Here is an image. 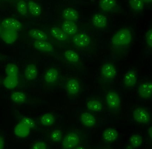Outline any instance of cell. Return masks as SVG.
<instances>
[{"label":"cell","instance_id":"b9f144b4","mask_svg":"<svg viewBox=\"0 0 152 149\" xmlns=\"http://www.w3.org/2000/svg\"><path fill=\"white\" fill-rule=\"evenodd\" d=\"M2 30H1V27L0 26V36H1V34Z\"/></svg>","mask_w":152,"mask_h":149},{"label":"cell","instance_id":"9c48e42d","mask_svg":"<svg viewBox=\"0 0 152 149\" xmlns=\"http://www.w3.org/2000/svg\"><path fill=\"white\" fill-rule=\"evenodd\" d=\"M137 94L142 99H148L152 96V82L142 83L137 90Z\"/></svg>","mask_w":152,"mask_h":149},{"label":"cell","instance_id":"8992f818","mask_svg":"<svg viewBox=\"0 0 152 149\" xmlns=\"http://www.w3.org/2000/svg\"><path fill=\"white\" fill-rule=\"evenodd\" d=\"M137 73L136 71L133 69L129 70L123 78V83L126 88H132L136 84L137 82Z\"/></svg>","mask_w":152,"mask_h":149},{"label":"cell","instance_id":"4dcf8cb0","mask_svg":"<svg viewBox=\"0 0 152 149\" xmlns=\"http://www.w3.org/2000/svg\"><path fill=\"white\" fill-rule=\"evenodd\" d=\"M129 142L134 148L140 147L143 143V138L138 134H134L129 138Z\"/></svg>","mask_w":152,"mask_h":149},{"label":"cell","instance_id":"1f68e13d","mask_svg":"<svg viewBox=\"0 0 152 149\" xmlns=\"http://www.w3.org/2000/svg\"><path fill=\"white\" fill-rule=\"evenodd\" d=\"M17 10L20 14L21 15H26L28 13V5L24 0H20L17 4Z\"/></svg>","mask_w":152,"mask_h":149},{"label":"cell","instance_id":"e0dca14e","mask_svg":"<svg viewBox=\"0 0 152 149\" xmlns=\"http://www.w3.org/2000/svg\"><path fill=\"white\" fill-rule=\"evenodd\" d=\"M100 9L104 12H110L114 9L117 5V0H99Z\"/></svg>","mask_w":152,"mask_h":149},{"label":"cell","instance_id":"4316f807","mask_svg":"<svg viewBox=\"0 0 152 149\" xmlns=\"http://www.w3.org/2000/svg\"><path fill=\"white\" fill-rule=\"evenodd\" d=\"M86 106L89 110L94 112H100L103 109L102 104L98 100H89L87 103Z\"/></svg>","mask_w":152,"mask_h":149},{"label":"cell","instance_id":"5b68a950","mask_svg":"<svg viewBox=\"0 0 152 149\" xmlns=\"http://www.w3.org/2000/svg\"><path fill=\"white\" fill-rule=\"evenodd\" d=\"M1 27L3 29L19 31L22 29V23L16 19L7 18L2 20Z\"/></svg>","mask_w":152,"mask_h":149},{"label":"cell","instance_id":"f546056e","mask_svg":"<svg viewBox=\"0 0 152 149\" xmlns=\"http://www.w3.org/2000/svg\"><path fill=\"white\" fill-rule=\"evenodd\" d=\"M40 121L43 125L50 126L52 125L55 122V118L53 114L46 113L41 117Z\"/></svg>","mask_w":152,"mask_h":149},{"label":"cell","instance_id":"60d3db41","mask_svg":"<svg viewBox=\"0 0 152 149\" xmlns=\"http://www.w3.org/2000/svg\"><path fill=\"white\" fill-rule=\"evenodd\" d=\"M76 149H84V148H83V147H81V146H80V147H77V148H76Z\"/></svg>","mask_w":152,"mask_h":149},{"label":"cell","instance_id":"5bb4252c","mask_svg":"<svg viewBox=\"0 0 152 149\" xmlns=\"http://www.w3.org/2000/svg\"><path fill=\"white\" fill-rule=\"evenodd\" d=\"M38 69L34 64L28 65L25 68L24 71V76L28 81H32L36 79L38 76Z\"/></svg>","mask_w":152,"mask_h":149},{"label":"cell","instance_id":"74e56055","mask_svg":"<svg viewBox=\"0 0 152 149\" xmlns=\"http://www.w3.org/2000/svg\"><path fill=\"white\" fill-rule=\"evenodd\" d=\"M4 140L2 136L0 135V149H4Z\"/></svg>","mask_w":152,"mask_h":149},{"label":"cell","instance_id":"d6a6232c","mask_svg":"<svg viewBox=\"0 0 152 149\" xmlns=\"http://www.w3.org/2000/svg\"><path fill=\"white\" fill-rule=\"evenodd\" d=\"M29 128L24 125L21 123L17 125L15 130H17V132H19V134L21 137H26L28 135L29 133Z\"/></svg>","mask_w":152,"mask_h":149},{"label":"cell","instance_id":"52a82bcc","mask_svg":"<svg viewBox=\"0 0 152 149\" xmlns=\"http://www.w3.org/2000/svg\"><path fill=\"white\" fill-rule=\"evenodd\" d=\"M74 44L80 48H84L87 47L91 42L90 37L85 33H80L76 34L73 37Z\"/></svg>","mask_w":152,"mask_h":149},{"label":"cell","instance_id":"836d02e7","mask_svg":"<svg viewBox=\"0 0 152 149\" xmlns=\"http://www.w3.org/2000/svg\"><path fill=\"white\" fill-rule=\"evenodd\" d=\"M20 123L26 126L27 127L30 128H33L35 126V123L32 118L27 117H24L21 118Z\"/></svg>","mask_w":152,"mask_h":149},{"label":"cell","instance_id":"ac0fdd59","mask_svg":"<svg viewBox=\"0 0 152 149\" xmlns=\"http://www.w3.org/2000/svg\"><path fill=\"white\" fill-rule=\"evenodd\" d=\"M28 35L35 41H45L48 40L47 35L42 30L38 29H31L28 31Z\"/></svg>","mask_w":152,"mask_h":149},{"label":"cell","instance_id":"ba28073f","mask_svg":"<svg viewBox=\"0 0 152 149\" xmlns=\"http://www.w3.org/2000/svg\"><path fill=\"white\" fill-rule=\"evenodd\" d=\"M80 142L79 136L75 133L69 134L64 138L63 146L66 149H73L76 148Z\"/></svg>","mask_w":152,"mask_h":149},{"label":"cell","instance_id":"d6986e66","mask_svg":"<svg viewBox=\"0 0 152 149\" xmlns=\"http://www.w3.org/2000/svg\"><path fill=\"white\" fill-rule=\"evenodd\" d=\"M63 17L66 20L75 21L78 19L79 15L78 12L73 8H66L63 12Z\"/></svg>","mask_w":152,"mask_h":149},{"label":"cell","instance_id":"8fae6325","mask_svg":"<svg viewBox=\"0 0 152 149\" xmlns=\"http://www.w3.org/2000/svg\"><path fill=\"white\" fill-rule=\"evenodd\" d=\"M34 48L42 52L52 53L54 51V48L51 44L45 41H35L33 42Z\"/></svg>","mask_w":152,"mask_h":149},{"label":"cell","instance_id":"7402d4cb","mask_svg":"<svg viewBox=\"0 0 152 149\" xmlns=\"http://www.w3.org/2000/svg\"><path fill=\"white\" fill-rule=\"evenodd\" d=\"M118 136V133L116 129L109 128L104 132L103 137L104 140L108 142H112L117 140Z\"/></svg>","mask_w":152,"mask_h":149},{"label":"cell","instance_id":"f1b7e54d","mask_svg":"<svg viewBox=\"0 0 152 149\" xmlns=\"http://www.w3.org/2000/svg\"><path fill=\"white\" fill-rule=\"evenodd\" d=\"M129 3L131 9L135 12L142 11L144 7L143 0H129Z\"/></svg>","mask_w":152,"mask_h":149},{"label":"cell","instance_id":"e575fe53","mask_svg":"<svg viewBox=\"0 0 152 149\" xmlns=\"http://www.w3.org/2000/svg\"><path fill=\"white\" fill-rule=\"evenodd\" d=\"M145 40L147 46L152 49V28L149 29L145 33Z\"/></svg>","mask_w":152,"mask_h":149},{"label":"cell","instance_id":"2e32d148","mask_svg":"<svg viewBox=\"0 0 152 149\" xmlns=\"http://www.w3.org/2000/svg\"><path fill=\"white\" fill-rule=\"evenodd\" d=\"M62 29L66 34L74 35L77 32V26L74 21L66 20L62 24Z\"/></svg>","mask_w":152,"mask_h":149},{"label":"cell","instance_id":"ab89813d","mask_svg":"<svg viewBox=\"0 0 152 149\" xmlns=\"http://www.w3.org/2000/svg\"><path fill=\"white\" fill-rule=\"evenodd\" d=\"M145 3L151 4L152 3V0H143Z\"/></svg>","mask_w":152,"mask_h":149},{"label":"cell","instance_id":"ffe728a7","mask_svg":"<svg viewBox=\"0 0 152 149\" xmlns=\"http://www.w3.org/2000/svg\"><path fill=\"white\" fill-rule=\"evenodd\" d=\"M50 33L55 39L61 41H66L68 37V35L62 29L57 27L52 28H51Z\"/></svg>","mask_w":152,"mask_h":149},{"label":"cell","instance_id":"603a6c76","mask_svg":"<svg viewBox=\"0 0 152 149\" xmlns=\"http://www.w3.org/2000/svg\"><path fill=\"white\" fill-rule=\"evenodd\" d=\"M28 11L34 17H39L42 13V8L38 4L33 1H30L27 4Z\"/></svg>","mask_w":152,"mask_h":149},{"label":"cell","instance_id":"83f0119b","mask_svg":"<svg viewBox=\"0 0 152 149\" xmlns=\"http://www.w3.org/2000/svg\"><path fill=\"white\" fill-rule=\"evenodd\" d=\"M5 72L8 76L18 77L19 68L18 66L13 63H9L5 68Z\"/></svg>","mask_w":152,"mask_h":149},{"label":"cell","instance_id":"277c9868","mask_svg":"<svg viewBox=\"0 0 152 149\" xmlns=\"http://www.w3.org/2000/svg\"><path fill=\"white\" fill-rule=\"evenodd\" d=\"M101 75L106 80H112L116 77L117 71L113 64L107 63L102 66L101 70Z\"/></svg>","mask_w":152,"mask_h":149},{"label":"cell","instance_id":"8d00e7d4","mask_svg":"<svg viewBox=\"0 0 152 149\" xmlns=\"http://www.w3.org/2000/svg\"><path fill=\"white\" fill-rule=\"evenodd\" d=\"M31 149H47V146L43 142H37L32 146Z\"/></svg>","mask_w":152,"mask_h":149},{"label":"cell","instance_id":"484cf974","mask_svg":"<svg viewBox=\"0 0 152 149\" xmlns=\"http://www.w3.org/2000/svg\"><path fill=\"white\" fill-rule=\"evenodd\" d=\"M10 99L14 103L22 104L26 102L27 97L26 94L23 92L17 91L13 92L11 94Z\"/></svg>","mask_w":152,"mask_h":149},{"label":"cell","instance_id":"30bf717a","mask_svg":"<svg viewBox=\"0 0 152 149\" xmlns=\"http://www.w3.org/2000/svg\"><path fill=\"white\" fill-rule=\"evenodd\" d=\"M80 88L79 82L75 78H69L66 83V91L69 95H77L79 92Z\"/></svg>","mask_w":152,"mask_h":149},{"label":"cell","instance_id":"cb8c5ba5","mask_svg":"<svg viewBox=\"0 0 152 149\" xmlns=\"http://www.w3.org/2000/svg\"><path fill=\"white\" fill-rule=\"evenodd\" d=\"M3 84L5 88L10 90L14 89L18 84V77L8 76H7L4 79Z\"/></svg>","mask_w":152,"mask_h":149},{"label":"cell","instance_id":"d4e9b609","mask_svg":"<svg viewBox=\"0 0 152 149\" xmlns=\"http://www.w3.org/2000/svg\"><path fill=\"white\" fill-rule=\"evenodd\" d=\"M64 57L67 61L72 64H77L80 59L78 53L71 49L66 51L64 53Z\"/></svg>","mask_w":152,"mask_h":149},{"label":"cell","instance_id":"9a60e30c","mask_svg":"<svg viewBox=\"0 0 152 149\" xmlns=\"http://www.w3.org/2000/svg\"><path fill=\"white\" fill-rule=\"evenodd\" d=\"M92 23L95 27L99 28H104L107 25V19L104 15L97 13L93 16Z\"/></svg>","mask_w":152,"mask_h":149},{"label":"cell","instance_id":"7a4b0ae2","mask_svg":"<svg viewBox=\"0 0 152 149\" xmlns=\"http://www.w3.org/2000/svg\"><path fill=\"white\" fill-rule=\"evenodd\" d=\"M107 106L113 111H117L120 108L121 100L119 94L115 91H110L106 95Z\"/></svg>","mask_w":152,"mask_h":149},{"label":"cell","instance_id":"f35d334b","mask_svg":"<svg viewBox=\"0 0 152 149\" xmlns=\"http://www.w3.org/2000/svg\"><path fill=\"white\" fill-rule=\"evenodd\" d=\"M148 134L152 140V126L149 127L148 130Z\"/></svg>","mask_w":152,"mask_h":149},{"label":"cell","instance_id":"7c38bea8","mask_svg":"<svg viewBox=\"0 0 152 149\" xmlns=\"http://www.w3.org/2000/svg\"><path fill=\"white\" fill-rule=\"evenodd\" d=\"M1 37L5 43L12 44L15 42L18 39V32L14 30L3 29L2 31Z\"/></svg>","mask_w":152,"mask_h":149},{"label":"cell","instance_id":"6da1fadb","mask_svg":"<svg viewBox=\"0 0 152 149\" xmlns=\"http://www.w3.org/2000/svg\"><path fill=\"white\" fill-rule=\"evenodd\" d=\"M133 39L132 33L128 28H122L116 32L111 40V43L116 47H124L130 44Z\"/></svg>","mask_w":152,"mask_h":149},{"label":"cell","instance_id":"4fadbf2b","mask_svg":"<svg viewBox=\"0 0 152 149\" xmlns=\"http://www.w3.org/2000/svg\"><path fill=\"white\" fill-rule=\"evenodd\" d=\"M59 77V73L55 68H51L46 71L44 75V80L48 84H52L56 83Z\"/></svg>","mask_w":152,"mask_h":149},{"label":"cell","instance_id":"d590c367","mask_svg":"<svg viewBox=\"0 0 152 149\" xmlns=\"http://www.w3.org/2000/svg\"><path fill=\"white\" fill-rule=\"evenodd\" d=\"M62 136L61 131L59 130H56L53 132L51 135V138L53 141L58 142L60 140Z\"/></svg>","mask_w":152,"mask_h":149},{"label":"cell","instance_id":"3957f363","mask_svg":"<svg viewBox=\"0 0 152 149\" xmlns=\"http://www.w3.org/2000/svg\"><path fill=\"white\" fill-rule=\"evenodd\" d=\"M133 117L136 122L139 124H147L151 121L149 112L142 108H137L133 112Z\"/></svg>","mask_w":152,"mask_h":149},{"label":"cell","instance_id":"44dd1931","mask_svg":"<svg viewBox=\"0 0 152 149\" xmlns=\"http://www.w3.org/2000/svg\"><path fill=\"white\" fill-rule=\"evenodd\" d=\"M81 123L87 127H92L96 124V119L92 114L87 112L82 113L80 116Z\"/></svg>","mask_w":152,"mask_h":149}]
</instances>
